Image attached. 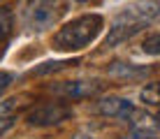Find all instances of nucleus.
Instances as JSON below:
<instances>
[{"label": "nucleus", "mask_w": 160, "mask_h": 139, "mask_svg": "<svg viewBox=\"0 0 160 139\" xmlns=\"http://www.w3.org/2000/svg\"><path fill=\"white\" fill-rule=\"evenodd\" d=\"M158 16H160V0H137V2H132L109 26V35L104 37V47L112 49L132 40L137 32H142L146 26H151Z\"/></svg>", "instance_id": "nucleus-1"}, {"label": "nucleus", "mask_w": 160, "mask_h": 139, "mask_svg": "<svg viewBox=\"0 0 160 139\" xmlns=\"http://www.w3.org/2000/svg\"><path fill=\"white\" fill-rule=\"evenodd\" d=\"M102 28H104V19L100 14H81L58 28L51 40V47L63 53H77L81 49L91 47L100 37Z\"/></svg>", "instance_id": "nucleus-2"}, {"label": "nucleus", "mask_w": 160, "mask_h": 139, "mask_svg": "<svg viewBox=\"0 0 160 139\" xmlns=\"http://www.w3.org/2000/svg\"><path fill=\"white\" fill-rule=\"evenodd\" d=\"M68 12L65 0H26L23 5V23L28 30L42 32L56 26L60 16Z\"/></svg>", "instance_id": "nucleus-3"}, {"label": "nucleus", "mask_w": 160, "mask_h": 139, "mask_svg": "<svg viewBox=\"0 0 160 139\" xmlns=\"http://www.w3.org/2000/svg\"><path fill=\"white\" fill-rule=\"evenodd\" d=\"M72 114H74L72 107L65 102H47L26 114V125L28 127H53V125L65 123L68 118H72Z\"/></svg>", "instance_id": "nucleus-4"}, {"label": "nucleus", "mask_w": 160, "mask_h": 139, "mask_svg": "<svg viewBox=\"0 0 160 139\" xmlns=\"http://www.w3.org/2000/svg\"><path fill=\"white\" fill-rule=\"evenodd\" d=\"M135 104L130 102L128 97H118V95H109V97H100L95 102V111L100 116H107V118H121L128 121L132 114H135Z\"/></svg>", "instance_id": "nucleus-5"}, {"label": "nucleus", "mask_w": 160, "mask_h": 139, "mask_svg": "<svg viewBox=\"0 0 160 139\" xmlns=\"http://www.w3.org/2000/svg\"><path fill=\"white\" fill-rule=\"evenodd\" d=\"M53 93L63 95L65 100H84L100 93V83L95 81H60L51 88Z\"/></svg>", "instance_id": "nucleus-6"}, {"label": "nucleus", "mask_w": 160, "mask_h": 139, "mask_svg": "<svg viewBox=\"0 0 160 139\" xmlns=\"http://www.w3.org/2000/svg\"><path fill=\"white\" fill-rule=\"evenodd\" d=\"M14 32V14L12 9L0 7V44H5Z\"/></svg>", "instance_id": "nucleus-7"}, {"label": "nucleus", "mask_w": 160, "mask_h": 139, "mask_svg": "<svg viewBox=\"0 0 160 139\" xmlns=\"http://www.w3.org/2000/svg\"><path fill=\"white\" fill-rule=\"evenodd\" d=\"M139 97L144 104H151V107H160V81L146 83L139 91Z\"/></svg>", "instance_id": "nucleus-8"}, {"label": "nucleus", "mask_w": 160, "mask_h": 139, "mask_svg": "<svg viewBox=\"0 0 160 139\" xmlns=\"http://www.w3.org/2000/svg\"><path fill=\"white\" fill-rule=\"evenodd\" d=\"M77 60H56V63H44L40 67H35L30 72V74H49V72H60L65 67H70V65H74Z\"/></svg>", "instance_id": "nucleus-9"}, {"label": "nucleus", "mask_w": 160, "mask_h": 139, "mask_svg": "<svg viewBox=\"0 0 160 139\" xmlns=\"http://www.w3.org/2000/svg\"><path fill=\"white\" fill-rule=\"evenodd\" d=\"M142 51L146 56H160V32H153L142 42Z\"/></svg>", "instance_id": "nucleus-10"}, {"label": "nucleus", "mask_w": 160, "mask_h": 139, "mask_svg": "<svg viewBox=\"0 0 160 139\" xmlns=\"http://www.w3.org/2000/svg\"><path fill=\"white\" fill-rule=\"evenodd\" d=\"M16 125V116H0V137Z\"/></svg>", "instance_id": "nucleus-11"}, {"label": "nucleus", "mask_w": 160, "mask_h": 139, "mask_svg": "<svg viewBox=\"0 0 160 139\" xmlns=\"http://www.w3.org/2000/svg\"><path fill=\"white\" fill-rule=\"evenodd\" d=\"M12 81H14L12 72H0V97H2V93L7 91L9 86H12Z\"/></svg>", "instance_id": "nucleus-12"}, {"label": "nucleus", "mask_w": 160, "mask_h": 139, "mask_svg": "<svg viewBox=\"0 0 160 139\" xmlns=\"http://www.w3.org/2000/svg\"><path fill=\"white\" fill-rule=\"evenodd\" d=\"M123 139H158L153 132H146V130H132L130 135H125Z\"/></svg>", "instance_id": "nucleus-13"}, {"label": "nucleus", "mask_w": 160, "mask_h": 139, "mask_svg": "<svg viewBox=\"0 0 160 139\" xmlns=\"http://www.w3.org/2000/svg\"><path fill=\"white\" fill-rule=\"evenodd\" d=\"M77 139H91V137H77Z\"/></svg>", "instance_id": "nucleus-14"}, {"label": "nucleus", "mask_w": 160, "mask_h": 139, "mask_svg": "<svg viewBox=\"0 0 160 139\" xmlns=\"http://www.w3.org/2000/svg\"><path fill=\"white\" fill-rule=\"evenodd\" d=\"M77 2H86V0H77Z\"/></svg>", "instance_id": "nucleus-15"}, {"label": "nucleus", "mask_w": 160, "mask_h": 139, "mask_svg": "<svg viewBox=\"0 0 160 139\" xmlns=\"http://www.w3.org/2000/svg\"><path fill=\"white\" fill-rule=\"evenodd\" d=\"M158 123H160V114H158Z\"/></svg>", "instance_id": "nucleus-16"}]
</instances>
